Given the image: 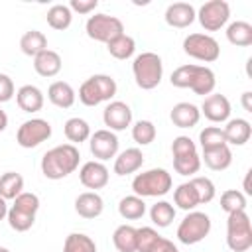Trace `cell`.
I'll return each mask as SVG.
<instances>
[{
	"instance_id": "cell-1",
	"label": "cell",
	"mask_w": 252,
	"mask_h": 252,
	"mask_svg": "<svg viewBox=\"0 0 252 252\" xmlns=\"http://www.w3.org/2000/svg\"><path fill=\"white\" fill-rule=\"evenodd\" d=\"M169 81L173 87L191 89L195 94H201V96H209L217 85V77H215L213 69H209L205 65H195V63H187V65L177 67L171 73Z\"/></svg>"
},
{
	"instance_id": "cell-2",
	"label": "cell",
	"mask_w": 252,
	"mask_h": 252,
	"mask_svg": "<svg viewBox=\"0 0 252 252\" xmlns=\"http://www.w3.org/2000/svg\"><path fill=\"white\" fill-rule=\"evenodd\" d=\"M79 159H81V154H79L77 146H73V144L55 146V148H51L43 154L41 173L47 179H53V181L63 179L79 167Z\"/></svg>"
},
{
	"instance_id": "cell-3",
	"label": "cell",
	"mask_w": 252,
	"mask_h": 252,
	"mask_svg": "<svg viewBox=\"0 0 252 252\" xmlns=\"http://www.w3.org/2000/svg\"><path fill=\"white\" fill-rule=\"evenodd\" d=\"M171 185H173L171 173L163 167H154V169L142 171L132 179V191H134V195H138L142 199L144 197H163L169 193Z\"/></svg>"
},
{
	"instance_id": "cell-4",
	"label": "cell",
	"mask_w": 252,
	"mask_h": 252,
	"mask_svg": "<svg viewBox=\"0 0 252 252\" xmlns=\"http://www.w3.org/2000/svg\"><path fill=\"white\" fill-rule=\"evenodd\" d=\"M132 73H134V81L140 89H144V91L156 89L163 77L161 57L154 51H144V53L136 55L134 63H132Z\"/></svg>"
},
{
	"instance_id": "cell-5",
	"label": "cell",
	"mask_w": 252,
	"mask_h": 252,
	"mask_svg": "<svg viewBox=\"0 0 252 252\" xmlns=\"http://www.w3.org/2000/svg\"><path fill=\"white\" fill-rule=\"evenodd\" d=\"M118 87H116V81L110 77V75H93L89 77L81 87H79V100L85 104V106H96L100 102H106L110 100L114 94H116Z\"/></svg>"
},
{
	"instance_id": "cell-6",
	"label": "cell",
	"mask_w": 252,
	"mask_h": 252,
	"mask_svg": "<svg viewBox=\"0 0 252 252\" xmlns=\"http://www.w3.org/2000/svg\"><path fill=\"white\" fill-rule=\"evenodd\" d=\"M226 244L232 252H248L252 248V222L246 211H236L228 215Z\"/></svg>"
},
{
	"instance_id": "cell-7",
	"label": "cell",
	"mask_w": 252,
	"mask_h": 252,
	"mask_svg": "<svg viewBox=\"0 0 252 252\" xmlns=\"http://www.w3.org/2000/svg\"><path fill=\"white\" fill-rule=\"evenodd\" d=\"M211 232V219L207 213L201 211H189L183 220L177 226V240L181 244H197L201 240H205Z\"/></svg>"
},
{
	"instance_id": "cell-8",
	"label": "cell",
	"mask_w": 252,
	"mask_h": 252,
	"mask_svg": "<svg viewBox=\"0 0 252 252\" xmlns=\"http://www.w3.org/2000/svg\"><path fill=\"white\" fill-rule=\"evenodd\" d=\"M183 51L203 63H213L220 57V45L209 33H189L183 39Z\"/></svg>"
},
{
	"instance_id": "cell-9",
	"label": "cell",
	"mask_w": 252,
	"mask_h": 252,
	"mask_svg": "<svg viewBox=\"0 0 252 252\" xmlns=\"http://www.w3.org/2000/svg\"><path fill=\"white\" fill-rule=\"evenodd\" d=\"M85 30H87V35L91 39L100 41V43H108L110 39H114L120 33H124V24L116 16L94 14V16H91L87 20Z\"/></svg>"
},
{
	"instance_id": "cell-10",
	"label": "cell",
	"mask_w": 252,
	"mask_h": 252,
	"mask_svg": "<svg viewBox=\"0 0 252 252\" xmlns=\"http://www.w3.org/2000/svg\"><path fill=\"white\" fill-rule=\"evenodd\" d=\"M49 138H51V124L47 120H43V118L26 120V122H22V126L16 132L18 146H22L26 150L35 148V146H39L41 142H45Z\"/></svg>"
},
{
	"instance_id": "cell-11",
	"label": "cell",
	"mask_w": 252,
	"mask_h": 252,
	"mask_svg": "<svg viewBox=\"0 0 252 252\" xmlns=\"http://www.w3.org/2000/svg\"><path fill=\"white\" fill-rule=\"evenodd\" d=\"M228 18H230V6L224 0H209L197 12V20L207 32L220 30L222 26H226Z\"/></svg>"
},
{
	"instance_id": "cell-12",
	"label": "cell",
	"mask_w": 252,
	"mask_h": 252,
	"mask_svg": "<svg viewBox=\"0 0 252 252\" xmlns=\"http://www.w3.org/2000/svg\"><path fill=\"white\" fill-rule=\"evenodd\" d=\"M89 148L91 154L96 158V161H106L110 158H116L118 154V136L108 128L96 130L89 138Z\"/></svg>"
},
{
	"instance_id": "cell-13",
	"label": "cell",
	"mask_w": 252,
	"mask_h": 252,
	"mask_svg": "<svg viewBox=\"0 0 252 252\" xmlns=\"http://www.w3.org/2000/svg\"><path fill=\"white\" fill-rule=\"evenodd\" d=\"M104 126H108L110 132L126 130L132 124V108L122 100H112L102 110Z\"/></svg>"
},
{
	"instance_id": "cell-14",
	"label": "cell",
	"mask_w": 252,
	"mask_h": 252,
	"mask_svg": "<svg viewBox=\"0 0 252 252\" xmlns=\"http://www.w3.org/2000/svg\"><path fill=\"white\" fill-rule=\"evenodd\" d=\"M108 177H110L108 167L102 161H96V159L83 163V167L79 169V181L87 189H93V191L102 189L108 183Z\"/></svg>"
},
{
	"instance_id": "cell-15",
	"label": "cell",
	"mask_w": 252,
	"mask_h": 252,
	"mask_svg": "<svg viewBox=\"0 0 252 252\" xmlns=\"http://www.w3.org/2000/svg\"><path fill=\"white\" fill-rule=\"evenodd\" d=\"M199 110L211 122H226L230 118V102L220 93H211L209 96H205Z\"/></svg>"
},
{
	"instance_id": "cell-16",
	"label": "cell",
	"mask_w": 252,
	"mask_h": 252,
	"mask_svg": "<svg viewBox=\"0 0 252 252\" xmlns=\"http://www.w3.org/2000/svg\"><path fill=\"white\" fill-rule=\"evenodd\" d=\"M163 18H165V24L167 26L177 28V30H183V28H189L195 22L197 12H195V8L189 2H173V4L167 6Z\"/></svg>"
},
{
	"instance_id": "cell-17",
	"label": "cell",
	"mask_w": 252,
	"mask_h": 252,
	"mask_svg": "<svg viewBox=\"0 0 252 252\" xmlns=\"http://www.w3.org/2000/svg\"><path fill=\"white\" fill-rule=\"evenodd\" d=\"M75 211L83 219H96L104 211V201L96 191H85L75 199Z\"/></svg>"
},
{
	"instance_id": "cell-18",
	"label": "cell",
	"mask_w": 252,
	"mask_h": 252,
	"mask_svg": "<svg viewBox=\"0 0 252 252\" xmlns=\"http://www.w3.org/2000/svg\"><path fill=\"white\" fill-rule=\"evenodd\" d=\"M144 163V154L140 148H126L114 158V173L116 175H130L136 173Z\"/></svg>"
},
{
	"instance_id": "cell-19",
	"label": "cell",
	"mask_w": 252,
	"mask_h": 252,
	"mask_svg": "<svg viewBox=\"0 0 252 252\" xmlns=\"http://www.w3.org/2000/svg\"><path fill=\"white\" fill-rule=\"evenodd\" d=\"M226 144L232 146H244L252 136V126L246 118H228L226 126L222 128Z\"/></svg>"
},
{
	"instance_id": "cell-20",
	"label": "cell",
	"mask_w": 252,
	"mask_h": 252,
	"mask_svg": "<svg viewBox=\"0 0 252 252\" xmlns=\"http://www.w3.org/2000/svg\"><path fill=\"white\" fill-rule=\"evenodd\" d=\"M169 118H171V122H173L177 128H193V126L199 124L201 110H199V106H195L193 102H177V104L171 108Z\"/></svg>"
},
{
	"instance_id": "cell-21",
	"label": "cell",
	"mask_w": 252,
	"mask_h": 252,
	"mask_svg": "<svg viewBox=\"0 0 252 252\" xmlns=\"http://www.w3.org/2000/svg\"><path fill=\"white\" fill-rule=\"evenodd\" d=\"M16 102L24 112H39L43 108V93L35 85H24L16 93Z\"/></svg>"
},
{
	"instance_id": "cell-22",
	"label": "cell",
	"mask_w": 252,
	"mask_h": 252,
	"mask_svg": "<svg viewBox=\"0 0 252 252\" xmlns=\"http://www.w3.org/2000/svg\"><path fill=\"white\" fill-rule=\"evenodd\" d=\"M61 65H63L61 55L53 49H45V51H41L39 55L33 57V69L39 77H47V79L55 77L61 71Z\"/></svg>"
},
{
	"instance_id": "cell-23",
	"label": "cell",
	"mask_w": 252,
	"mask_h": 252,
	"mask_svg": "<svg viewBox=\"0 0 252 252\" xmlns=\"http://www.w3.org/2000/svg\"><path fill=\"white\" fill-rule=\"evenodd\" d=\"M201 161H205V165L209 169H213V171H224L232 163V152H230L228 144L217 146V148H209V150H203Z\"/></svg>"
},
{
	"instance_id": "cell-24",
	"label": "cell",
	"mask_w": 252,
	"mask_h": 252,
	"mask_svg": "<svg viewBox=\"0 0 252 252\" xmlns=\"http://www.w3.org/2000/svg\"><path fill=\"white\" fill-rule=\"evenodd\" d=\"M75 96L77 94H75L73 87L69 83H65V81H55L47 89V98L57 108H71L75 104Z\"/></svg>"
},
{
	"instance_id": "cell-25",
	"label": "cell",
	"mask_w": 252,
	"mask_h": 252,
	"mask_svg": "<svg viewBox=\"0 0 252 252\" xmlns=\"http://www.w3.org/2000/svg\"><path fill=\"white\" fill-rule=\"evenodd\" d=\"M20 49L28 57H35L47 49V37L39 30H30L20 37Z\"/></svg>"
},
{
	"instance_id": "cell-26",
	"label": "cell",
	"mask_w": 252,
	"mask_h": 252,
	"mask_svg": "<svg viewBox=\"0 0 252 252\" xmlns=\"http://www.w3.org/2000/svg\"><path fill=\"white\" fill-rule=\"evenodd\" d=\"M63 132H65V138L75 146V144H83L91 138V126L87 120L79 118V116H73L65 122L63 126Z\"/></svg>"
},
{
	"instance_id": "cell-27",
	"label": "cell",
	"mask_w": 252,
	"mask_h": 252,
	"mask_svg": "<svg viewBox=\"0 0 252 252\" xmlns=\"http://www.w3.org/2000/svg\"><path fill=\"white\" fill-rule=\"evenodd\" d=\"M226 39L232 45H238V47L252 45V26L248 22H244V20H236V22L228 24V28H226Z\"/></svg>"
},
{
	"instance_id": "cell-28",
	"label": "cell",
	"mask_w": 252,
	"mask_h": 252,
	"mask_svg": "<svg viewBox=\"0 0 252 252\" xmlns=\"http://www.w3.org/2000/svg\"><path fill=\"white\" fill-rule=\"evenodd\" d=\"M173 201H175V205H177L179 209H183V211H187V213L193 211L197 205H201L199 193H197V189L193 187L191 179L185 181V183H181V185L173 191Z\"/></svg>"
},
{
	"instance_id": "cell-29",
	"label": "cell",
	"mask_w": 252,
	"mask_h": 252,
	"mask_svg": "<svg viewBox=\"0 0 252 252\" xmlns=\"http://www.w3.org/2000/svg\"><path fill=\"white\" fill-rule=\"evenodd\" d=\"M136 238L138 232L130 224H120L112 232V244L118 252H136Z\"/></svg>"
},
{
	"instance_id": "cell-30",
	"label": "cell",
	"mask_w": 252,
	"mask_h": 252,
	"mask_svg": "<svg viewBox=\"0 0 252 252\" xmlns=\"http://www.w3.org/2000/svg\"><path fill=\"white\" fill-rule=\"evenodd\" d=\"M20 193H24V177L16 171H6L0 175V197L6 201H14Z\"/></svg>"
},
{
	"instance_id": "cell-31",
	"label": "cell",
	"mask_w": 252,
	"mask_h": 252,
	"mask_svg": "<svg viewBox=\"0 0 252 252\" xmlns=\"http://www.w3.org/2000/svg\"><path fill=\"white\" fill-rule=\"evenodd\" d=\"M106 49H108V53H110L114 59L124 61V59H130V57L134 55V51H136V41H134V37H130L128 33H120L118 37H114V39H110V41L106 43Z\"/></svg>"
},
{
	"instance_id": "cell-32",
	"label": "cell",
	"mask_w": 252,
	"mask_h": 252,
	"mask_svg": "<svg viewBox=\"0 0 252 252\" xmlns=\"http://www.w3.org/2000/svg\"><path fill=\"white\" fill-rule=\"evenodd\" d=\"M45 20H47L49 28L63 32V30H67V28L71 26V22H73V12H71V8H69L67 4H53V6L47 10Z\"/></svg>"
},
{
	"instance_id": "cell-33",
	"label": "cell",
	"mask_w": 252,
	"mask_h": 252,
	"mask_svg": "<svg viewBox=\"0 0 252 252\" xmlns=\"http://www.w3.org/2000/svg\"><path fill=\"white\" fill-rule=\"evenodd\" d=\"M118 213L122 219L126 220H138L146 215V203L142 197L138 195H128L124 199H120L118 203Z\"/></svg>"
},
{
	"instance_id": "cell-34",
	"label": "cell",
	"mask_w": 252,
	"mask_h": 252,
	"mask_svg": "<svg viewBox=\"0 0 252 252\" xmlns=\"http://www.w3.org/2000/svg\"><path fill=\"white\" fill-rule=\"evenodd\" d=\"M150 219L156 226L159 228H165L173 222L175 219V207L169 203V201H158L156 205H152L150 209Z\"/></svg>"
},
{
	"instance_id": "cell-35",
	"label": "cell",
	"mask_w": 252,
	"mask_h": 252,
	"mask_svg": "<svg viewBox=\"0 0 252 252\" xmlns=\"http://www.w3.org/2000/svg\"><path fill=\"white\" fill-rule=\"evenodd\" d=\"M173 169L179 175H195L201 169V156L197 152L173 156Z\"/></svg>"
},
{
	"instance_id": "cell-36",
	"label": "cell",
	"mask_w": 252,
	"mask_h": 252,
	"mask_svg": "<svg viewBox=\"0 0 252 252\" xmlns=\"http://www.w3.org/2000/svg\"><path fill=\"white\" fill-rule=\"evenodd\" d=\"M63 252H96V242L83 232H71L63 242Z\"/></svg>"
},
{
	"instance_id": "cell-37",
	"label": "cell",
	"mask_w": 252,
	"mask_h": 252,
	"mask_svg": "<svg viewBox=\"0 0 252 252\" xmlns=\"http://www.w3.org/2000/svg\"><path fill=\"white\" fill-rule=\"evenodd\" d=\"M8 224L16 230V232H26L33 226L35 222V215L33 213H28V211H22L18 207H10L8 209Z\"/></svg>"
},
{
	"instance_id": "cell-38",
	"label": "cell",
	"mask_w": 252,
	"mask_h": 252,
	"mask_svg": "<svg viewBox=\"0 0 252 252\" xmlns=\"http://www.w3.org/2000/svg\"><path fill=\"white\" fill-rule=\"evenodd\" d=\"M138 232V238H136V252H154L159 244V240L163 238L161 234H158L156 228L152 226H142V228H136Z\"/></svg>"
},
{
	"instance_id": "cell-39",
	"label": "cell",
	"mask_w": 252,
	"mask_h": 252,
	"mask_svg": "<svg viewBox=\"0 0 252 252\" xmlns=\"http://www.w3.org/2000/svg\"><path fill=\"white\" fill-rule=\"evenodd\" d=\"M220 209L230 215L236 211H246V195L238 189H226L220 195Z\"/></svg>"
},
{
	"instance_id": "cell-40",
	"label": "cell",
	"mask_w": 252,
	"mask_h": 252,
	"mask_svg": "<svg viewBox=\"0 0 252 252\" xmlns=\"http://www.w3.org/2000/svg\"><path fill=\"white\" fill-rule=\"evenodd\" d=\"M156 126L152 120H138L134 126H132V138L138 146H148L156 140Z\"/></svg>"
},
{
	"instance_id": "cell-41",
	"label": "cell",
	"mask_w": 252,
	"mask_h": 252,
	"mask_svg": "<svg viewBox=\"0 0 252 252\" xmlns=\"http://www.w3.org/2000/svg\"><path fill=\"white\" fill-rule=\"evenodd\" d=\"M199 144L203 150H209V148H217V146H224L226 140H224V132L222 128L219 126H207L199 132Z\"/></svg>"
},
{
	"instance_id": "cell-42",
	"label": "cell",
	"mask_w": 252,
	"mask_h": 252,
	"mask_svg": "<svg viewBox=\"0 0 252 252\" xmlns=\"http://www.w3.org/2000/svg\"><path fill=\"white\" fill-rule=\"evenodd\" d=\"M191 183H193V187H195L197 193H199L201 205H203V203H211V201L215 199L217 189H215V183H213L209 177H193Z\"/></svg>"
},
{
	"instance_id": "cell-43",
	"label": "cell",
	"mask_w": 252,
	"mask_h": 252,
	"mask_svg": "<svg viewBox=\"0 0 252 252\" xmlns=\"http://www.w3.org/2000/svg\"><path fill=\"white\" fill-rule=\"evenodd\" d=\"M12 207H18V209H22V211H28V213H33V215H35V213L39 211V197H37L35 193L24 191V193H20V195L14 199Z\"/></svg>"
},
{
	"instance_id": "cell-44",
	"label": "cell",
	"mask_w": 252,
	"mask_h": 252,
	"mask_svg": "<svg viewBox=\"0 0 252 252\" xmlns=\"http://www.w3.org/2000/svg\"><path fill=\"white\" fill-rule=\"evenodd\" d=\"M14 94H16V91H14V81H12L6 73H0V102L12 100Z\"/></svg>"
},
{
	"instance_id": "cell-45",
	"label": "cell",
	"mask_w": 252,
	"mask_h": 252,
	"mask_svg": "<svg viewBox=\"0 0 252 252\" xmlns=\"http://www.w3.org/2000/svg\"><path fill=\"white\" fill-rule=\"evenodd\" d=\"M96 6H98V0H71L69 2L71 12H79V14H91Z\"/></svg>"
},
{
	"instance_id": "cell-46",
	"label": "cell",
	"mask_w": 252,
	"mask_h": 252,
	"mask_svg": "<svg viewBox=\"0 0 252 252\" xmlns=\"http://www.w3.org/2000/svg\"><path fill=\"white\" fill-rule=\"evenodd\" d=\"M154 252H179V248H177L171 240L161 238V240H159V244H158V248H156Z\"/></svg>"
},
{
	"instance_id": "cell-47",
	"label": "cell",
	"mask_w": 252,
	"mask_h": 252,
	"mask_svg": "<svg viewBox=\"0 0 252 252\" xmlns=\"http://www.w3.org/2000/svg\"><path fill=\"white\" fill-rule=\"evenodd\" d=\"M240 102H242V106H244V110H246V112H252V93H250V91L242 93Z\"/></svg>"
},
{
	"instance_id": "cell-48",
	"label": "cell",
	"mask_w": 252,
	"mask_h": 252,
	"mask_svg": "<svg viewBox=\"0 0 252 252\" xmlns=\"http://www.w3.org/2000/svg\"><path fill=\"white\" fill-rule=\"evenodd\" d=\"M8 209H10V207H8V201L0 197V220H4V219L8 217Z\"/></svg>"
},
{
	"instance_id": "cell-49",
	"label": "cell",
	"mask_w": 252,
	"mask_h": 252,
	"mask_svg": "<svg viewBox=\"0 0 252 252\" xmlns=\"http://www.w3.org/2000/svg\"><path fill=\"white\" fill-rule=\"evenodd\" d=\"M6 126H8V116H6V112L0 108V132H4Z\"/></svg>"
},
{
	"instance_id": "cell-50",
	"label": "cell",
	"mask_w": 252,
	"mask_h": 252,
	"mask_svg": "<svg viewBox=\"0 0 252 252\" xmlns=\"http://www.w3.org/2000/svg\"><path fill=\"white\" fill-rule=\"evenodd\" d=\"M250 173H252V171H248V173H246V177H244V191H246L248 195L252 193V189H250Z\"/></svg>"
},
{
	"instance_id": "cell-51",
	"label": "cell",
	"mask_w": 252,
	"mask_h": 252,
	"mask_svg": "<svg viewBox=\"0 0 252 252\" xmlns=\"http://www.w3.org/2000/svg\"><path fill=\"white\" fill-rule=\"evenodd\" d=\"M0 252H10L8 248H4V246H0Z\"/></svg>"
}]
</instances>
